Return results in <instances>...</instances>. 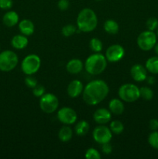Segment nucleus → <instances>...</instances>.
Wrapping results in <instances>:
<instances>
[{"mask_svg": "<svg viewBox=\"0 0 158 159\" xmlns=\"http://www.w3.org/2000/svg\"><path fill=\"white\" fill-rule=\"evenodd\" d=\"M12 0H0V9L7 10L12 8Z\"/></svg>", "mask_w": 158, "mask_h": 159, "instance_id": "nucleus-33", "label": "nucleus"}, {"mask_svg": "<svg viewBox=\"0 0 158 159\" xmlns=\"http://www.w3.org/2000/svg\"><path fill=\"white\" fill-rule=\"evenodd\" d=\"M157 36H158V30H157Z\"/></svg>", "mask_w": 158, "mask_h": 159, "instance_id": "nucleus-40", "label": "nucleus"}, {"mask_svg": "<svg viewBox=\"0 0 158 159\" xmlns=\"http://www.w3.org/2000/svg\"><path fill=\"white\" fill-rule=\"evenodd\" d=\"M110 111L116 115H120L124 111V104L119 99H112L108 104Z\"/></svg>", "mask_w": 158, "mask_h": 159, "instance_id": "nucleus-19", "label": "nucleus"}, {"mask_svg": "<svg viewBox=\"0 0 158 159\" xmlns=\"http://www.w3.org/2000/svg\"><path fill=\"white\" fill-rule=\"evenodd\" d=\"M98 25L95 12L90 8H85L78 13L77 18V29L81 32L89 33L94 30Z\"/></svg>", "mask_w": 158, "mask_h": 159, "instance_id": "nucleus-2", "label": "nucleus"}, {"mask_svg": "<svg viewBox=\"0 0 158 159\" xmlns=\"http://www.w3.org/2000/svg\"><path fill=\"white\" fill-rule=\"evenodd\" d=\"M89 45L91 51H94V53H99L102 50V48H103L102 42L98 38L91 39V40H90Z\"/></svg>", "mask_w": 158, "mask_h": 159, "instance_id": "nucleus-25", "label": "nucleus"}, {"mask_svg": "<svg viewBox=\"0 0 158 159\" xmlns=\"http://www.w3.org/2000/svg\"><path fill=\"white\" fill-rule=\"evenodd\" d=\"M85 158L88 159H100L101 155L96 149L88 148L85 153Z\"/></svg>", "mask_w": 158, "mask_h": 159, "instance_id": "nucleus-29", "label": "nucleus"}, {"mask_svg": "<svg viewBox=\"0 0 158 159\" xmlns=\"http://www.w3.org/2000/svg\"><path fill=\"white\" fill-rule=\"evenodd\" d=\"M19 29L22 34L25 36H30L34 33L35 26L33 23L29 20H23L19 23Z\"/></svg>", "mask_w": 158, "mask_h": 159, "instance_id": "nucleus-16", "label": "nucleus"}, {"mask_svg": "<svg viewBox=\"0 0 158 159\" xmlns=\"http://www.w3.org/2000/svg\"><path fill=\"white\" fill-rule=\"evenodd\" d=\"M147 26L149 30L153 31L158 27V20L155 17H150L147 20Z\"/></svg>", "mask_w": 158, "mask_h": 159, "instance_id": "nucleus-30", "label": "nucleus"}, {"mask_svg": "<svg viewBox=\"0 0 158 159\" xmlns=\"http://www.w3.org/2000/svg\"><path fill=\"white\" fill-rule=\"evenodd\" d=\"M156 43V36L153 31H143L139 35L137 38L138 47L143 51H150L154 48Z\"/></svg>", "mask_w": 158, "mask_h": 159, "instance_id": "nucleus-8", "label": "nucleus"}, {"mask_svg": "<svg viewBox=\"0 0 158 159\" xmlns=\"http://www.w3.org/2000/svg\"><path fill=\"white\" fill-rule=\"evenodd\" d=\"M69 5L68 0H59L57 2V7L60 10L65 11L69 8Z\"/></svg>", "mask_w": 158, "mask_h": 159, "instance_id": "nucleus-34", "label": "nucleus"}, {"mask_svg": "<svg viewBox=\"0 0 158 159\" xmlns=\"http://www.w3.org/2000/svg\"><path fill=\"white\" fill-rule=\"evenodd\" d=\"M92 135L94 141L101 144L109 142L112 138L111 130L103 125L95 127L93 130Z\"/></svg>", "mask_w": 158, "mask_h": 159, "instance_id": "nucleus-9", "label": "nucleus"}, {"mask_svg": "<svg viewBox=\"0 0 158 159\" xmlns=\"http://www.w3.org/2000/svg\"><path fill=\"white\" fill-rule=\"evenodd\" d=\"M108 89L106 82L102 80H93L87 84L83 89V99L88 105L95 106L108 96Z\"/></svg>", "mask_w": 158, "mask_h": 159, "instance_id": "nucleus-1", "label": "nucleus"}, {"mask_svg": "<svg viewBox=\"0 0 158 159\" xmlns=\"http://www.w3.org/2000/svg\"><path fill=\"white\" fill-rule=\"evenodd\" d=\"M130 74L136 82H143L147 77V68L139 64L134 65L130 69Z\"/></svg>", "mask_w": 158, "mask_h": 159, "instance_id": "nucleus-12", "label": "nucleus"}, {"mask_svg": "<svg viewBox=\"0 0 158 159\" xmlns=\"http://www.w3.org/2000/svg\"><path fill=\"white\" fill-rule=\"evenodd\" d=\"M45 93V88L41 85H37L33 89V94L37 97H41Z\"/></svg>", "mask_w": 158, "mask_h": 159, "instance_id": "nucleus-32", "label": "nucleus"}, {"mask_svg": "<svg viewBox=\"0 0 158 159\" xmlns=\"http://www.w3.org/2000/svg\"><path fill=\"white\" fill-rule=\"evenodd\" d=\"M148 142L152 148L158 150V131L153 130L148 138Z\"/></svg>", "mask_w": 158, "mask_h": 159, "instance_id": "nucleus-28", "label": "nucleus"}, {"mask_svg": "<svg viewBox=\"0 0 158 159\" xmlns=\"http://www.w3.org/2000/svg\"><path fill=\"white\" fill-rule=\"evenodd\" d=\"M3 23L8 27L15 26L19 22V15L15 11H8L2 18Z\"/></svg>", "mask_w": 158, "mask_h": 159, "instance_id": "nucleus-17", "label": "nucleus"}, {"mask_svg": "<svg viewBox=\"0 0 158 159\" xmlns=\"http://www.w3.org/2000/svg\"><path fill=\"white\" fill-rule=\"evenodd\" d=\"M118 93L120 99L126 102H135L140 97L139 89L131 83L124 84L120 86Z\"/></svg>", "mask_w": 158, "mask_h": 159, "instance_id": "nucleus-4", "label": "nucleus"}, {"mask_svg": "<svg viewBox=\"0 0 158 159\" xmlns=\"http://www.w3.org/2000/svg\"><path fill=\"white\" fill-rule=\"evenodd\" d=\"M11 44L14 48L21 50L28 45V39L25 35H15L11 40Z\"/></svg>", "mask_w": 158, "mask_h": 159, "instance_id": "nucleus-18", "label": "nucleus"}, {"mask_svg": "<svg viewBox=\"0 0 158 159\" xmlns=\"http://www.w3.org/2000/svg\"><path fill=\"white\" fill-rule=\"evenodd\" d=\"M154 50H155V52H156V54H157L158 56V43H156V44H155Z\"/></svg>", "mask_w": 158, "mask_h": 159, "instance_id": "nucleus-37", "label": "nucleus"}, {"mask_svg": "<svg viewBox=\"0 0 158 159\" xmlns=\"http://www.w3.org/2000/svg\"><path fill=\"white\" fill-rule=\"evenodd\" d=\"M83 84L79 80H73L68 85L67 92L70 97L76 98L83 92Z\"/></svg>", "mask_w": 158, "mask_h": 159, "instance_id": "nucleus-14", "label": "nucleus"}, {"mask_svg": "<svg viewBox=\"0 0 158 159\" xmlns=\"http://www.w3.org/2000/svg\"><path fill=\"white\" fill-rule=\"evenodd\" d=\"M76 31H77V28H76L75 26L72 24H68L62 28L61 33L64 37H68L74 35L76 33Z\"/></svg>", "mask_w": 158, "mask_h": 159, "instance_id": "nucleus-27", "label": "nucleus"}, {"mask_svg": "<svg viewBox=\"0 0 158 159\" xmlns=\"http://www.w3.org/2000/svg\"><path fill=\"white\" fill-rule=\"evenodd\" d=\"M119 24L113 20H108L104 23V30L108 34L114 35L119 32Z\"/></svg>", "mask_w": 158, "mask_h": 159, "instance_id": "nucleus-21", "label": "nucleus"}, {"mask_svg": "<svg viewBox=\"0 0 158 159\" xmlns=\"http://www.w3.org/2000/svg\"><path fill=\"white\" fill-rule=\"evenodd\" d=\"M149 126L150 128L152 130H158V120L156 119H152L150 120L149 123Z\"/></svg>", "mask_w": 158, "mask_h": 159, "instance_id": "nucleus-36", "label": "nucleus"}, {"mask_svg": "<svg viewBox=\"0 0 158 159\" xmlns=\"http://www.w3.org/2000/svg\"><path fill=\"white\" fill-rule=\"evenodd\" d=\"M110 130L112 133L116 134H119L122 133L124 130V125L119 120H113L110 124Z\"/></svg>", "mask_w": 158, "mask_h": 159, "instance_id": "nucleus-24", "label": "nucleus"}, {"mask_svg": "<svg viewBox=\"0 0 158 159\" xmlns=\"http://www.w3.org/2000/svg\"><path fill=\"white\" fill-rule=\"evenodd\" d=\"M41 61L37 54H29L23 60L21 64V68L23 72L28 75H32L37 72L40 68Z\"/></svg>", "mask_w": 158, "mask_h": 159, "instance_id": "nucleus-6", "label": "nucleus"}, {"mask_svg": "<svg viewBox=\"0 0 158 159\" xmlns=\"http://www.w3.org/2000/svg\"><path fill=\"white\" fill-rule=\"evenodd\" d=\"M96 1H101V0H96Z\"/></svg>", "mask_w": 158, "mask_h": 159, "instance_id": "nucleus-39", "label": "nucleus"}, {"mask_svg": "<svg viewBox=\"0 0 158 159\" xmlns=\"http://www.w3.org/2000/svg\"><path fill=\"white\" fill-rule=\"evenodd\" d=\"M72 137L73 130H71V127L64 126L59 130L58 138L62 142H68V141H71Z\"/></svg>", "mask_w": 158, "mask_h": 159, "instance_id": "nucleus-20", "label": "nucleus"}, {"mask_svg": "<svg viewBox=\"0 0 158 159\" xmlns=\"http://www.w3.org/2000/svg\"><path fill=\"white\" fill-rule=\"evenodd\" d=\"M107 66V59L105 56L100 53H95L90 55L85 61V70L88 73L94 75L101 74L105 71Z\"/></svg>", "mask_w": 158, "mask_h": 159, "instance_id": "nucleus-3", "label": "nucleus"}, {"mask_svg": "<svg viewBox=\"0 0 158 159\" xmlns=\"http://www.w3.org/2000/svg\"><path fill=\"white\" fill-rule=\"evenodd\" d=\"M59 101L57 96L52 93L43 94L40 99V107L46 113H52L57 110Z\"/></svg>", "mask_w": 158, "mask_h": 159, "instance_id": "nucleus-7", "label": "nucleus"}, {"mask_svg": "<svg viewBox=\"0 0 158 159\" xmlns=\"http://www.w3.org/2000/svg\"><path fill=\"white\" fill-rule=\"evenodd\" d=\"M139 93L140 96L145 100H150L153 97V93L152 89L149 87L143 86L139 89Z\"/></svg>", "mask_w": 158, "mask_h": 159, "instance_id": "nucleus-26", "label": "nucleus"}, {"mask_svg": "<svg viewBox=\"0 0 158 159\" xmlns=\"http://www.w3.org/2000/svg\"><path fill=\"white\" fill-rule=\"evenodd\" d=\"M146 68L152 74H158V56L150 57L146 62Z\"/></svg>", "mask_w": 158, "mask_h": 159, "instance_id": "nucleus-23", "label": "nucleus"}, {"mask_svg": "<svg viewBox=\"0 0 158 159\" xmlns=\"http://www.w3.org/2000/svg\"><path fill=\"white\" fill-rule=\"evenodd\" d=\"M125 54V50L121 45L113 44L108 47L105 52V57L110 62H117L120 61Z\"/></svg>", "mask_w": 158, "mask_h": 159, "instance_id": "nucleus-11", "label": "nucleus"}, {"mask_svg": "<svg viewBox=\"0 0 158 159\" xmlns=\"http://www.w3.org/2000/svg\"><path fill=\"white\" fill-rule=\"evenodd\" d=\"M19 58L17 54L12 51H4L0 53V71H10L16 67Z\"/></svg>", "mask_w": 158, "mask_h": 159, "instance_id": "nucleus-5", "label": "nucleus"}, {"mask_svg": "<svg viewBox=\"0 0 158 159\" xmlns=\"http://www.w3.org/2000/svg\"><path fill=\"white\" fill-rule=\"evenodd\" d=\"M66 69L70 74L77 75L83 69V63L79 59H71L67 64Z\"/></svg>", "mask_w": 158, "mask_h": 159, "instance_id": "nucleus-15", "label": "nucleus"}, {"mask_svg": "<svg viewBox=\"0 0 158 159\" xmlns=\"http://www.w3.org/2000/svg\"><path fill=\"white\" fill-rule=\"evenodd\" d=\"M25 84H26V86H27L28 88L31 89H33L34 87H36L38 85V84H37V79L31 75L27 76V77L25 79Z\"/></svg>", "mask_w": 158, "mask_h": 159, "instance_id": "nucleus-31", "label": "nucleus"}, {"mask_svg": "<svg viewBox=\"0 0 158 159\" xmlns=\"http://www.w3.org/2000/svg\"><path fill=\"white\" fill-rule=\"evenodd\" d=\"M89 128V124L87 121L81 120L76 124L74 130H75L76 134L78 135V136H85L88 134Z\"/></svg>", "mask_w": 158, "mask_h": 159, "instance_id": "nucleus-22", "label": "nucleus"}, {"mask_svg": "<svg viewBox=\"0 0 158 159\" xmlns=\"http://www.w3.org/2000/svg\"><path fill=\"white\" fill-rule=\"evenodd\" d=\"M102 151L104 154L105 155H109L112 152V147L111 144H109V142L105 143V144H102Z\"/></svg>", "mask_w": 158, "mask_h": 159, "instance_id": "nucleus-35", "label": "nucleus"}, {"mask_svg": "<svg viewBox=\"0 0 158 159\" xmlns=\"http://www.w3.org/2000/svg\"><path fill=\"white\" fill-rule=\"evenodd\" d=\"M93 118H94V120L97 124H105L109 122L112 118V115L108 110L101 108L94 112V115H93Z\"/></svg>", "mask_w": 158, "mask_h": 159, "instance_id": "nucleus-13", "label": "nucleus"}, {"mask_svg": "<svg viewBox=\"0 0 158 159\" xmlns=\"http://www.w3.org/2000/svg\"><path fill=\"white\" fill-rule=\"evenodd\" d=\"M57 118L63 124L70 125L73 124L77 120V113L70 107H63L57 112Z\"/></svg>", "mask_w": 158, "mask_h": 159, "instance_id": "nucleus-10", "label": "nucleus"}, {"mask_svg": "<svg viewBox=\"0 0 158 159\" xmlns=\"http://www.w3.org/2000/svg\"><path fill=\"white\" fill-rule=\"evenodd\" d=\"M154 78H153V77H150L149 78V79H148V82L149 83H150V84H153V82H154V81H153V80H154Z\"/></svg>", "mask_w": 158, "mask_h": 159, "instance_id": "nucleus-38", "label": "nucleus"}]
</instances>
